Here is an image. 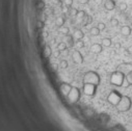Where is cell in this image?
Returning a JSON list of instances; mask_svg holds the SVG:
<instances>
[{
  "label": "cell",
  "mask_w": 132,
  "mask_h": 131,
  "mask_svg": "<svg viewBox=\"0 0 132 131\" xmlns=\"http://www.w3.org/2000/svg\"><path fill=\"white\" fill-rule=\"evenodd\" d=\"M100 81L101 79H100L99 74L95 71H88L83 76V83H91L94 85H99Z\"/></svg>",
  "instance_id": "6da1fadb"
},
{
  "label": "cell",
  "mask_w": 132,
  "mask_h": 131,
  "mask_svg": "<svg viewBox=\"0 0 132 131\" xmlns=\"http://www.w3.org/2000/svg\"><path fill=\"white\" fill-rule=\"evenodd\" d=\"M131 105H132L131 98L128 97V96H123L120 103L115 106V108L117 109V111H120V112H126L131 108Z\"/></svg>",
  "instance_id": "7a4b0ae2"
},
{
  "label": "cell",
  "mask_w": 132,
  "mask_h": 131,
  "mask_svg": "<svg viewBox=\"0 0 132 131\" xmlns=\"http://www.w3.org/2000/svg\"><path fill=\"white\" fill-rule=\"evenodd\" d=\"M125 81V74L121 71H115L110 75V83L115 86H123Z\"/></svg>",
  "instance_id": "3957f363"
},
{
  "label": "cell",
  "mask_w": 132,
  "mask_h": 131,
  "mask_svg": "<svg viewBox=\"0 0 132 131\" xmlns=\"http://www.w3.org/2000/svg\"><path fill=\"white\" fill-rule=\"evenodd\" d=\"M122 97H123V96L117 91H111L110 94L107 96V101H108L109 104H111L113 106H116L120 103Z\"/></svg>",
  "instance_id": "277c9868"
},
{
  "label": "cell",
  "mask_w": 132,
  "mask_h": 131,
  "mask_svg": "<svg viewBox=\"0 0 132 131\" xmlns=\"http://www.w3.org/2000/svg\"><path fill=\"white\" fill-rule=\"evenodd\" d=\"M68 101L70 103H76L78 102V100L80 99V89L76 86H72V89L69 93V95L67 96Z\"/></svg>",
  "instance_id": "5b68a950"
},
{
  "label": "cell",
  "mask_w": 132,
  "mask_h": 131,
  "mask_svg": "<svg viewBox=\"0 0 132 131\" xmlns=\"http://www.w3.org/2000/svg\"><path fill=\"white\" fill-rule=\"evenodd\" d=\"M83 93L86 96H94L97 91V85L91 84V83H83Z\"/></svg>",
  "instance_id": "8992f818"
},
{
  "label": "cell",
  "mask_w": 132,
  "mask_h": 131,
  "mask_svg": "<svg viewBox=\"0 0 132 131\" xmlns=\"http://www.w3.org/2000/svg\"><path fill=\"white\" fill-rule=\"evenodd\" d=\"M72 60L76 65H80L83 63V56L82 54L80 53L79 50H74L72 53Z\"/></svg>",
  "instance_id": "52a82bcc"
},
{
  "label": "cell",
  "mask_w": 132,
  "mask_h": 131,
  "mask_svg": "<svg viewBox=\"0 0 132 131\" xmlns=\"http://www.w3.org/2000/svg\"><path fill=\"white\" fill-rule=\"evenodd\" d=\"M59 89H60V93L67 97V96L69 95V93H70V91L72 89V86H71V84L67 83V82H62V83L60 84V86H59Z\"/></svg>",
  "instance_id": "ba28073f"
},
{
  "label": "cell",
  "mask_w": 132,
  "mask_h": 131,
  "mask_svg": "<svg viewBox=\"0 0 132 131\" xmlns=\"http://www.w3.org/2000/svg\"><path fill=\"white\" fill-rule=\"evenodd\" d=\"M103 50V46L101 44H98V43H95L91 46V48H89V51H91L92 53L94 54H100Z\"/></svg>",
  "instance_id": "9c48e42d"
},
{
  "label": "cell",
  "mask_w": 132,
  "mask_h": 131,
  "mask_svg": "<svg viewBox=\"0 0 132 131\" xmlns=\"http://www.w3.org/2000/svg\"><path fill=\"white\" fill-rule=\"evenodd\" d=\"M104 9L106 11H113L115 9L114 0H106V1L104 2Z\"/></svg>",
  "instance_id": "30bf717a"
},
{
  "label": "cell",
  "mask_w": 132,
  "mask_h": 131,
  "mask_svg": "<svg viewBox=\"0 0 132 131\" xmlns=\"http://www.w3.org/2000/svg\"><path fill=\"white\" fill-rule=\"evenodd\" d=\"M53 54V51L51 49V47L49 45H46L44 47V50H43V55H44V57L45 58H49L51 55Z\"/></svg>",
  "instance_id": "8fae6325"
},
{
  "label": "cell",
  "mask_w": 132,
  "mask_h": 131,
  "mask_svg": "<svg viewBox=\"0 0 132 131\" xmlns=\"http://www.w3.org/2000/svg\"><path fill=\"white\" fill-rule=\"evenodd\" d=\"M83 37H84V33H83V31H82L81 29H76V30L74 31V33H73V38H74V40H76V41L82 40Z\"/></svg>",
  "instance_id": "7c38bea8"
},
{
  "label": "cell",
  "mask_w": 132,
  "mask_h": 131,
  "mask_svg": "<svg viewBox=\"0 0 132 131\" xmlns=\"http://www.w3.org/2000/svg\"><path fill=\"white\" fill-rule=\"evenodd\" d=\"M121 33L123 37H129L131 34V28L128 25H124L121 27Z\"/></svg>",
  "instance_id": "4fadbf2b"
},
{
  "label": "cell",
  "mask_w": 132,
  "mask_h": 131,
  "mask_svg": "<svg viewBox=\"0 0 132 131\" xmlns=\"http://www.w3.org/2000/svg\"><path fill=\"white\" fill-rule=\"evenodd\" d=\"M65 43H66L67 46H69V47H73V45H74V38H73V36L67 34L66 38H65Z\"/></svg>",
  "instance_id": "5bb4252c"
},
{
  "label": "cell",
  "mask_w": 132,
  "mask_h": 131,
  "mask_svg": "<svg viewBox=\"0 0 132 131\" xmlns=\"http://www.w3.org/2000/svg\"><path fill=\"white\" fill-rule=\"evenodd\" d=\"M101 45H102L103 47H105V48H109L110 46L112 45V41H111V39H109V38H104V39L102 40Z\"/></svg>",
  "instance_id": "9a60e30c"
},
{
  "label": "cell",
  "mask_w": 132,
  "mask_h": 131,
  "mask_svg": "<svg viewBox=\"0 0 132 131\" xmlns=\"http://www.w3.org/2000/svg\"><path fill=\"white\" fill-rule=\"evenodd\" d=\"M125 81H126L129 85H132V70L125 73Z\"/></svg>",
  "instance_id": "2e32d148"
},
{
  "label": "cell",
  "mask_w": 132,
  "mask_h": 131,
  "mask_svg": "<svg viewBox=\"0 0 132 131\" xmlns=\"http://www.w3.org/2000/svg\"><path fill=\"white\" fill-rule=\"evenodd\" d=\"M55 25H56L57 27H61V26H64L65 25V18L64 17H57L56 20H55Z\"/></svg>",
  "instance_id": "e0dca14e"
},
{
  "label": "cell",
  "mask_w": 132,
  "mask_h": 131,
  "mask_svg": "<svg viewBox=\"0 0 132 131\" xmlns=\"http://www.w3.org/2000/svg\"><path fill=\"white\" fill-rule=\"evenodd\" d=\"M58 32L61 33V34H65V36H67V34H69V32H70V29H69V27L67 26H61V27H58Z\"/></svg>",
  "instance_id": "ac0fdd59"
},
{
  "label": "cell",
  "mask_w": 132,
  "mask_h": 131,
  "mask_svg": "<svg viewBox=\"0 0 132 131\" xmlns=\"http://www.w3.org/2000/svg\"><path fill=\"white\" fill-rule=\"evenodd\" d=\"M89 33H91V36H94V37H97V36H99L100 34V30L98 27H92L91 29H89Z\"/></svg>",
  "instance_id": "d6986e66"
},
{
  "label": "cell",
  "mask_w": 132,
  "mask_h": 131,
  "mask_svg": "<svg viewBox=\"0 0 132 131\" xmlns=\"http://www.w3.org/2000/svg\"><path fill=\"white\" fill-rule=\"evenodd\" d=\"M92 21H93L92 17L88 16V15H86V16L84 17V19L82 20V23H83V25H84V26H86V25H88L89 23H92Z\"/></svg>",
  "instance_id": "ffe728a7"
},
{
  "label": "cell",
  "mask_w": 132,
  "mask_h": 131,
  "mask_svg": "<svg viewBox=\"0 0 132 131\" xmlns=\"http://www.w3.org/2000/svg\"><path fill=\"white\" fill-rule=\"evenodd\" d=\"M85 16H86V14H85L84 11H79L78 14H77V16H76V18H77V19L79 20V21H82V20L84 19Z\"/></svg>",
  "instance_id": "44dd1931"
},
{
  "label": "cell",
  "mask_w": 132,
  "mask_h": 131,
  "mask_svg": "<svg viewBox=\"0 0 132 131\" xmlns=\"http://www.w3.org/2000/svg\"><path fill=\"white\" fill-rule=\"evenodd\" d=\"M78 10L77 9H75V8H70V10H69V14H70V16L71 17H76L77 16V14H78Z\"/></svg>",
  "instance_id": "7402d4cb"
},
{
  "label": "cell",
  "mask_w": 132,
  "mask_h": 131,
  "mask_svg": "<svg viewBox=\"0 0 132 131\" xmlns=\"http://www.w3.org/2000/svg\"><path fill=\"white\" fill-rule=\"evenodd\" d=\"M57 49L59 50V51H64V50H66L67 49V44L65 43V42H60V43H58L57 44Z\"/></svg>",
  "instance_id": "603a6c76"
},
{
  "label": "cell",
  "mask_w": 132,
  "mask_h": 131,
  "mask_svg": "<svg viewBox=\"0 0 132 131\" xmlns=\"http://www.w3.org/2000/svg\"><path fill=\"white\" fill-rule=\"evenodd\" d=\"M120 22H119V20H117L116 18H111L110 19V25L113 26V27H116V26H119Z\"/></svg>",
  "instance_id": "cb8c5ba5"
},
{
  "label": "cell",
  "mask_w": 132,
  "mask_h": 131,
  "mask_svg": "<svg viewBox=\"0 0 132 131\" xmlns=\"http://www.w3.org/2000/svg\"><path fill=\"white\" fill-rule=\"evenodd\" d=\"M58 66H59V68H61V69H67L68 66H69V64H68V61H67L66 59H61Z\"/></svg>",
  "instance_id": "d4e9b609"
},
{
  "label": "cell",
  "mask_w": 132,
  "mask_h": 131,
  "mask_svg": "<svg viewBox=\"0 0 132 131\" xmlns=\"http://www.w3.org/2000/svg\"><path fill=\"white\" fill-rule=\"evenodd\" d=\"M119 9H120V11L125 12V11L128 9V4H127L126 2H121V3L119 4Z\"/></svg>",
  "instance_id": "484cf974"
},
{
  "label": "cell",
  "mask_w": 132,
  "mask_h": 131,
  "mask_svg": "<svg viewBox=\"0 0 132 131\" xmlns=\"http://www.w3.org/2000/svg\"><path fill=\"white\" fill-rule=\"evenodd\" d=\"M64 3L67 8H72V4H73V0H64Z\"/></svg>",
  "instance_id": "4316f807"
},
{
  "label": "cell",
  "mask_w": 132,
  "mask_h": 131,
  "mask_svg": "<svg viewBox=\"0 0 132 131\" xmlns=\"http://www.w3.org/2000/svg\"><path fill=\"white\" fill-rule=\"evenodd\" d=\"M97 27H98V28H99V30H100V31H103L104 29L106 28V25L104 24V23H102V22H100V23L98 24V26H97Z\"/></svg>",
  "instance_id": "83f0119b"
},
{
  "label": "cell",
  "mask_w": 132,
  "mask_h": 131,
  "mask_svg": "<svg viewBox=\"0 0 132 131\" xmlns=\"http://www.w3.org/2000/svg\"><path fill=\"white\" fill-rule=\"evenodd\" d=\"M77 47L79 48V49H80V48H83V47H84V42H83L82 40L77 41Z\"/></svg>",
  "instance_id": "f1b7e54d"
},
{
  "label": "cell",
  "mask_w": 132,
  "mask_h": 131,
  "mask_svg": "<svg viewBox=\"0 0 132 131\" xmlns=\"http://www.w3.org/2000/svg\"><path fill=\"white\" fill-rule=\"evenodd\" d=\"M60 53H61V51H59L58 49H56V50H55L54 52H53V55H54V57H59V55H60Z\"/></svg>",
  "instance_id": "f546056e"
},
{
  "label": "cell",
  "mask_w": 132,
  "mask_h": 131,
  "mask_svg": "<svg viewBox=\"0 0 132 131\" xmlns=\"http://www.w3.org/2000/svg\"><path fill=\"white\" fill-rule=\"evenodd\" d=\"M38 8L41 9V10L44 9V8H45V2H44V1H40V2L38 3Z\"/></svg>",
  "instance_id": "4dcf8cb0"
},
{
  "label": "cell",
  "mask_w": 132,
  "mask_h": 131,
  "mask_svg": "<svg viewBox=\"0 0 132 131\" xmlns=\"http://www.w3.org/2000/svg\"><path fill=\"white\" fill-rule=\"evenodd\" d=\"M37 26H38V28H43V27H44V22L43 21H38L37 22Z\"/></svg>",
  "instance_id": "1f68e13d"
},
{
  "label": "cell",
  "mask_w": 132,
  "mask_h": 131,
  "mask_svg": "<svg viewBox=\"0 0 132 131\" xmlns=\"http://www.w3.org/2000/svg\"><path fill=\"white\" fill-rule=\"evenodd\" d=\"M78 2L82 5H84V4H87L88 3V0H78Z\"/></svg>",
  "instance_id": "d6a6232c"
},
{
  "label": "cell",
  "mask_w": 132,
  "mask_h": 131,
  "mask_svg": "<svg viewBox=\"0 0 132 131\" xmlns=\"http://www.w3.org/2000/svg\"><path fill=\"white\" fill-rule=\"evenodd\" d=\"M121 47H122L121 43H119V42H116V43H114V48H115V49H120Z\"/></svg>",
  "instance_id": "836d02e7"
},
{
  "label": "cell",
  "mask_w": 132,
  "mask_h": 131,
  "mask_svg": "<svg viewBox=\"0 0 132 131\" xmlns=\"http://www.w3.org/2000/svg\"><path fill=\"white\" fill-rule=\"evenodd\" d=\"M127 52H128L130 55H132V45H130V46L127 48Z\"/></svg>",
  "instance_id": "e575fe53"
},
{
  "label": "cell",
  "mask_w": 132,
  "mask_h": 131,
  "mask_svg": "<svg viewBox=\"0 0 132 131\" xmlns=\"http://www.w3.org/2000/svg\"><path fill=\"white\" fill-rule=\"evenodd\" d=\"M69 10H70V9H68L67 6H66V8L62 9V13H64V14H67V13H69Z\"/></svg>",
  "instance_id": "d590c367"
},
{
  "label": "cell",
  "mask_w": 132,
  "mask_h": 131,
  "mask_svg": "<svg viewBox=\"0 0 132 131\" xmlns=\"http://www.w3.org/2000/svg\"><path fill=\"white\" fill-rule=\"evenodd\" d=\"M57 68H58V66L57 65H55V64H52V69L54 71H56L57 70Z\"/></svg>",
  "instance_id": "8d00e7d4"
},
{
  "label": "cell",
  "mask_w": 132,
  "mask_h": 131,
  "mask_svg": "<svg viewBox=\"0 0 132 131\" xmlns=\"http://www.w3.org/2000/svg\"><path fill=\"white\" fill-rule=\"evenodd\" d=\"M62 52H64V54H65V55H68V54H69V50H68V49L64 50V51H62Z\"/></svg>",
  "instance_id": "74e56055"
},
{
  "label": "cell",
  "mask_w": 132,
  "mask_h": 131,
  "mask_svg": "<svg viewBox=\"0 0 132 131\" xmlns=\"http://www.w3.org/2000/svg\"><path fill=\"white\" fill-rule=\"evenodd\" d=\"M54 2L57 3V4H60V0H54Z\"/></svg>",
  "instance_id": "f35d334b"
},
{
  "label": "cell",
  "mask_w": 132,
  "mask_h": 131,
  "mask_svg": "<svg viewBox=\"0 0 132 131\" xmlns=\"http://www.w3.org/2000/svg\"><path fill=\"white\" fill-rule=\"evenodd\" d=\"M129 17H130V18H132V10H131V11H130V13H129Z\"/></svg>",
  "instance_id": "ab89813d"
},
{
  "label": "cell",
  "mask_w": 132,
  "mask_h": 131,
  "mask_svg": "<svg viewBox=\"0 0 132 131\" xmlns=\"http://www.w3.org/2000/svg\"><path fill=\"white\" fill-rule=\"evenodd\" d=\"M47 36H48V33H47V32H44V37H45V38H46V37H47Z\"/></svg>",
  "instance_id": "60d3db41"
},
{
  "label": "cell",
  "mask_w": 132,
  "mask_h": 131,
  "mask_svg": "<svg viewBox=\"0 0 132 131\" xmlns=\"http://www.w3.org/2000/svg\"><path fill=\"white\" fill-rule=\"evenodd\" d=\"M130 9H131V10H132V3H131V4H130Z\"/></svg>",
  "instance_id": "b9f144b4"
}]
</instances>
